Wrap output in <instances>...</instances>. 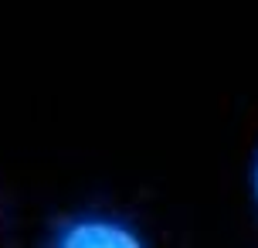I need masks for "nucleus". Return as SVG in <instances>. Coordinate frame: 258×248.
<instances>
[{"mask_svg": "<svg viewBox=\"0 0 258 248\" xmlns=\"http://www.w3.org/2000/svg\"><path fill=\"white\" fill-rule=\"evenodd\" d=\"M58 248H143V241L126 221L105 218V214H82L58 228Z\"/></svg>", "mask_w": 258, "mask_h": 248, "instance_id": "nucleus-1", "label": "nucleus"}, {"mask_svg": "<svg viewBox=\"0 0 258 248\" xmlns=\"http://www.w3.org/2000/svg\"><path fill=\"white\" fill-rule=\"evenodd\" d=\"M255 201H258V163H255Z\"/></svg>", "mask_w": 258, "mask_h": 248, "instance_id": "nucleus-2", "label": "nucleus"}]
</instances>
